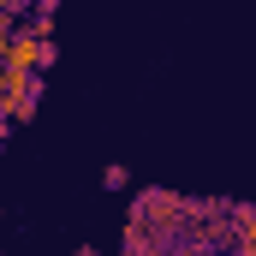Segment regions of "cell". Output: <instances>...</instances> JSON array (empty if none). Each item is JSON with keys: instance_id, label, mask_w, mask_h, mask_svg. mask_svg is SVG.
Wrapping results in <instances>:
<instances>
[{"instance_id": "6da1fadb", "label": "cell", "mask_w": 256, "mask_h": 256, "mask_svg": "<svg viewBox=\"0 0 256 256\" xmlns=\"http://www.w3.org/2000/svg\"><path fill=\"white\" fill-rule=\"evenodd\" d=\"M0 72H6V66H0ZM36 108H42V78H36V72H6L0 120H6V126H24V120H36Z\"/></svg>"}, {"instance_id": "7a4b0ae2", "label": "cell", "mask_w": 256, "mask_h": 256, "mask_svg": "<svg viewBox=\"0 0 256 256\" xmlns=\"http://www.w3.org/2000/svg\"><path fill=\"white\" fill-rule=\"evenodd\" d=\"M18 0H0V54H6V42H12V30H18Z\"/></svg>"}, {"instance_id": "3957f363", "label": "cell", "mask_w": 256, "mask_h": 256, "mask_svg": "<svg viewBox=\"0 0 256 256\" xmlns=\"http://www.w3.org/2000/svg\"><path fill=\"white\" fill-rule=\"evenodd\" d=\"M0 90H6V72H0Z\"/></svg>"}]
</instances>
